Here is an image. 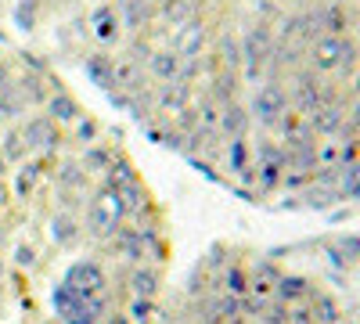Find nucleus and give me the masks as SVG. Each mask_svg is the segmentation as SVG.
Returning <instances> with one entry per match:
<instances>
[{
  "label": "nucleus",
  "instance_id": "5701e85b",
  "mask_svg": "<svg viewBox=\"0 0 360 324\" xmlns=\"http://www.w3.org/2000/svg\"><path fill=\"white\" fill-rule=\"evenodd\" d=\"M40 83H44V79H40V76H33V72H29V76L22 79L18 91H22L25 105H29V101H33V105H47V98H51V94H44V86H40Z\"/></svg>",
  "mask_w": 360,
  "mask_h": 324
},
{
  "label": "nucleus",
  "instance_id": "72a5a7b5",
  "mask_svg": "<svg viewBox=\"0 0 360 324\" xmlns=\"http://www.w3.org/2000/svg\"><path fill=\"white\" fill-rule=\"evenodd\" d=\"M0 242H4V231H0Z\"/></svg>",
  "mask_w": 360,
  "mask_h": 324
},
{
  "label": "nucleus",
  "instance_id": "6e6552de",
  "mask_svg": "<svg viewBox=\"0 0 360 324\" xmlns=\"http://www.w3.org/2000/svg\"><path fill=\"white\" fill-rule=\"evenodd\" d=\"M112 249L119 252V256H127V259H144L148 252H144V231L141 227H119L115 234H112Z\"/></svg>",
  "mask_w": 360,
  "mask_h": 324
},
{
  "label": "nucleus",
  "instance_id": "39448f33",
  "mask_svg": "<svg viewBox=\"0 0 360 324\" xmlns=\"http://www.w3.org/2000/svg\"><path fill=\"white\" fill-rule=\"evenodd\" d=\"M22 137H25L29 148H44V152H51L54 144L62 141V130H58V123H51L47 115H37V119H29V123H25Z\"/></svg>",
  "mask_w": 360,
  "mask_h": 324
},
{
  "label": "nucleus",
  "instance_id": "473e14b6",
  "mask_svg": "<svg viewBox=\"0 0 360 324\" xmlns=\"http://www.w3.org/2000/svg\"><path fill=\"white\" fill-rule=\"evenodd\" d=\"M0 278H4V256H0Z\"/></svg>",
  "mask_w": 360,
  "mask_h": 324
},
{
  "label": "nucleus",
  "instance_id": "9b49d317",
  "mask_svg": "<svg viewBox=\"0 0 360 324\" xmlns=\"http://www.w3.org/2000/svg\"><path fill=\"white\" fill-rule=\"evenodd\" d=\"M44 108H47V119H51V123H76L79 112H83L69 94H51Z\"/></svg>",
  "mask_w": 360,
  "mask_h": 324
},
{
  "label": "nucleus",
  "instance_id": "cd10ccee",
  "mask_svg": "<svg viewBox=\"0 0 360 324\" xmlns=\"http://www.w3.org/2000/svg\"><path fill=\"white\" fill-rule=\"evenodd\" d=\"M15 263H18V267H37V252H33V245H18L15 249Z\"/></svg>",
  "mask_w": 360,
  "mask_h": 324
},
{
  "label": "nucleus",
  "instance_id": "f8f14e48",
  "mask_svg": "<svg viewBox=\"0 0 360 324\" xmlns=\"http://www.w3.org/2000/svg\"><path fill=\"white\" fill-rule=\"evenodd\" d=\"M205 98L213 101L217 108L238 101V72H220V76L213 79V86H209V94H205Z\"/></svg>",
  "mask_w": 360,
  "mask_h": 324
},
{
  "label": "nucleus",
  "instance_id": "f03ea898",
  "mask_svg": "<svg viewBox=\"0 0 360 324\" xmlns=\"http://www.w3.org/2000/svg\"><path fill=\"white\" fill-rule=\"evenodd\" d=\"M54 310L65 324H101L108 310V296H76L69 285L54 288Z\"/></svg>",
  "mask_w": 360,
  "mask_h": 324
},
{
  "label": "nucleus",
  "instance_id": "4468645a",
  "mask_svg": "<svg viewBox=\"0 0 360 324\" xmlns=\"http://www.w3.org/2000/svg\"><path fill=\"white\" fill-rule=\"evenodd\" d=\"M220 292H227V296H249V267H242V263H231V267L220 274Z\"/></svg>",
  "mask_w": 360,
  "mask_h": 324
},
{
  "label": "nucleus",
  "instance_id": "a211bd4d",
  "mask_svg": "<svg viewBox=\"0 0 360 324\" xmlns=\"http://www.w3.org/2000/svg\"><path fill=\"white\" fill-rule=\"evenodd\" d=\"M112 162H115L112 159V148H105V144H90L86 155H83V169L86 173H108Z\"/></svg>",
  "mask_w": 360,
  "mask_h": 324
},
{
  "label": "nucleus",
  "instance_id": "b1692460",
  "mask_svg": "<svg viewBox=\"0 0 360 324\" xmlns=\"http://www.w3.org/2000/svg\"><path fill=\"white\" fill-rule=\"evenodd\" d=\"M220 58H224L227 72H234L238 65H242V44L231 40V37H224V40H220Z\"/></svg>",
  "mask_w": 360,
  "mask_h": 324
},
{
  "label": "nucleus",
  "instance_id": "6ab92c4d",
  "mask_svg": "<svg viewBox=\"0 0 360 324\" xmlns=\"http://www.w3.org/2000/svg\"><path fill=\"white\" fill-rule=\"evenodd\" d=\"M58 188L62 191H83L86 188V169L76 166V162H65L62 169H58Z\"/></svg>",
  "mask_w": 360,
  "mask_h": 324
},
{
  "label": "nucleus",
  "instance_id": "393cba45",
  "mask_svg": "<svg viewBox=\"0 0 360 324\" xmlns=\"http://www.w3.org/2000/svg\"><path fill=\"white\" fill-rule=\"evenodd\" d=\"M152 313H155V299H141V296H134V299H130V310H127V317H130V320L148 324V320H152Z\"/></svg>",
  "mask_w": 360,
  "mask_h": 324
},
{
  "label": "nucleus",
  "instance_id": "c85d7f7f",
  "mask_svg": "<svg viewBox=\"0 0 360 324\" xmlns=\"http://www.w3.org/2000/svg\"><path fill=\"white\" fill-rule=\"evenodd\" d=\"M11 86H15V83H11V69H8L4 62H0V94L11 91Z\"/></svg>",
  "mask_w": 360,
  "mask_h": 324
},
{
  "label": "nucleus",
  "instance_id": "bb28decb",
  "mask_svg": "<svg viewBox=\"0 0 360 324\" xmlns=\"http://www.w3.org/2000/svg\"><path fill=\"white\" fill-rule=\"evenodd\" d=\"M76 137L86 141V144H94V137H98V123H94V119H83V115H79V119H76Z\"/></svg>",
  "mask_w": 360,
  "mask_h": 324
},
{
  "label": "nucleus",
  "instance_id": "ddd939ff",
  "mask_svg": "<svg viewBox=\"0 0 360 324\" xmlns=\"http://www.w3.org/2000/svg\"><path fill=\"white\" fill-rule=\"evenodd\" d=\"M86 76H90V83H98V86H112L115 83V62L105 51L90 54L86 58Z\"/></svg>",
  "mask_w": 360,
  "mask_h": 324
},
{
  "label": "nucleus",
  "instance_id": "f257e3e1",
  "mask_svg": "<svg viewBox=\"0 0 360 324\" xmlns=\"http://www.w3.org/2000/svg\"><path fill=\"white\" fill-rule=\"evenodd\" d=\"M127 220V202H123V191H108L101 188L94 198L86 202V231L94 234V238H112V234L123 227Z\"/></svg>",
  "mask_w": 360,
  "mask_h": 324
},
{
  "label": "nucleus",
  "instance_id": "a878e982",
  "mask_svg": "<svg viewBox=\"0 0 360 324\" xmlns=\"http://www.w3.org/2000/svg\"><path fill=\"white\" fill-rule=\"evenodd\" d=\"M162 15L169 22H176V25H184L188 15H191V4H188V0H162Z\"/></svg>",
  "mask_w": 360,
  "mask_h": 324
},
{
  "label": "nucleus",
  "instance_id": "2f4dec72",
  "mask_svg": "<svg viewBox=\"0 0 360 324\" xmlns=\"http://www.w3.org/2000/svg\"><path fill=\"white\" fill-rule=\"evenodd\" d=\"M4 169H8V159H4V152H0V176H4Z\"/></svg>",
  "mask_w": 360,
  "mask_h": 324
},
{
  "label": "nucleus",
  "instance_id": "9d476101",
  "mask_svg": "<svg viewBox=\"0 0 360 324\" xmlns=\"http://www.w3.org/2000/svg\"><path fill=\"white\" fill-rule=\"evenodd\" d=\"M148 72L159 83H176L180 76V54L176 51H152L148 54Z\"/></svg>",
  "mask_w": 360,
  "mask_h": 324
},
{
  "label": "nucleus",
  "instance_id": "7ed1b4c3",
  "mask_svg": "<svg viewBox=\"0 0 360 324\" xmlns=\"http://www.w3.org/2000/svg\"><path fill=\"white\" fill-rule=\"evenodd\" d=\"M62 285H69L76 296H105L108 278H105V271H101V263H94V259H76L72 267L65 271Z\"/></svg>",
  "mask_w": 360,
  "mask_h": 324
},
{
  "label": "nucleus",
  "instance_id": "0eeeda50",
  "mask_svg": "<svg viewBox=\"0 0 360 324\" xmlns=\"http://www.w3.org/2000/svg\"><path fill=\"white\" fill-rule=\"evenodd\" d=\"M90 33H94L101 44H112L119 37V8L115 4H101L90 15Z\"/></svg>",
  "mask_w": 360,
  "mask_h": 324
},
{
  "label": "nucleus",
  "instance_id": "412c9836",
  "mask_svg": "<svg viewBox=\"0 0 360 324\" xmlns=\"http://www.w3.org/2000/svg\"><path fill=\"white\" fill-rule=\"evenodd\" d=\"M22 108H25V98H22L18 86H11V91L0 94V119H18Z\"/></svg>",
  "mask_w": 360,
  "mask_h": 324
},
{
  "label": "nucleus",
  "instance_id": "dca6fc26",
  "mask_svg": "<svg viewBox=\"0 0 360 324\" xmlns=\"http://www.w3.org/2000/svg\"><path fill=\"white\" fill-rule=\"evenodd\" d=\"M119 18H123L130 29H141L148 18H152V0H119Z\"/></svg>",
  "mask_w": 360,
  "mask_h": 324
},
{
  "label": "nucleus",
  "instance_id": "1a4fd4ad",
  "mask_svg": "<svg viewBox=\"0 0 360 324\" xmlns=\"http://www.w3.org/2000/svg\"><path fill=\"white\" fill-rule=\"evenodd\" d=\"M191 105V83H162V91L155 94V108L159 112H184Z\"/></svg>",
  "mask_w": 360,
  "mask_h": 324
},
{
  "label": "nucleus",
  "instance_id": "aec40b11",
  "mask_svg": "<svg viewBox=\"0 0 360 324\" xmlns=\"http://www.w3.org/2000/svg\"><path fill=\"white\" fill-rule=\"evenodd\" d=\"M0 152H4L8 162H22V159L29 155V144H25V137H22L18 130H8V134H4V144H0Z\"/></svg>",
  "mask_w": 360,
  "mask_h": 324
},
{
  "label": "nucleus",
  "instance_id": "20e7f679",
  "mask_svg": "<svg viewBox=\"0 0 360 324\" xmlns=\"http://www.w3.org/2000/svg\"><path fill=\"white\" fill-rule=\"evenodd\" d=\"M249 130H252V115L242 101H231L220 108V123H217V134L227 137V141H249Z\"/></svg>",
  "mask_w": 360,
  "mask_h": 324
},
{
  "label": "nucleus",
  "instance_id": "2eb2a0df",
  "mask_svg": "<svg viewBox=\"0 0 360 324\" xmlns=\"http://www.w3.org/2000/svg\"><path fill=\"white\" fill-rule=\"evenodd\" d=\"M51 234H54V242L62 245V249H72V245H79V238H83V231L76 227V220H72L69 213H58V216L51 220Z\"/></svg>",
  "mask_w": 360,
  "mask_h": 324
},
{
  "label": "nucleus",
  "instance_id": "f3484780",
  "mask_svg": "<svg viewBox=\"0 0 360 324\" xmlns=\"http://www.w3.org/2000/svg\"><path fill=\"white\" fill-rule=\"evenodd\" d=\"M130 285H134V296H141V299H155V292H159V271L137 267V271H130Z\"/></svg>",
  "mask_w": 360,
  "mask_h": 324
},
{
  "label": "nucleus",
  "instance_id": "4be33fe9",
  "mask_svg": "<svg viewBox=\"0 0 360 324\" xmlns=\"http://www.w3.org/2000/svg\"><path fill=\"white\" fill-rule=\"evenodd\" d=\"M37 176H40V166H37V162H33V166H22V169L15 173V195H18V198H29V195H33Z\"/></svg>",
  "mask_w": 360,
  "mask_h": 324
},
{
  "label": "nucleus",
  "instance_id": "7c9ffc66",
  "mask_svg": "<svg viewBox=\"0 0 360 324\" xmlns=\"http://www.w3.org/2000/svg\"><path fill=\"white\" fill-rule=\"evenodd\" d=\"M25 65H29V69H37V72H47V65L40 62V58H33V54H25Z\"/></svg>",
  "mask_w": 360,
  "mask_h": 324
},
{
  "label": "nucleus",
  "instance_id": "c756f323",
  "mask_svg": "<svg viewBox=\"0 0 360 324\" xmlns=\"http://www.w3.org/2000/svg\"><path fill=\"white\" fill-rule=\"evenodd\" d=\"M101 324H130V317H127V313H105Z\"/></svg>",
  "mask_w": 360,
  "mask_h": 324
},
{
  "label": "nucleus",
  "instance_id": "423d86ee",
  "mask_svg": "<svg viewBox=\"0 0 360 324\" xmlns=\"http://www.w3.org/2000/svg\"><path fill=\"white\" fill-rule=\"evenodd\" d=\"M227 169L242 184H256L252 181V144L249 141H227Z\"/></svg>",
  "mask_w": 360,
  "mask_h": 324
}]
</instances>
